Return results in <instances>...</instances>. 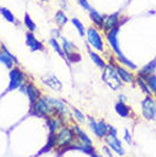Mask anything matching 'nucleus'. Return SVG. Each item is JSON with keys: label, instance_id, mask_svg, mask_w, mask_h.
Here are the masks:
<instances>
[{"label": "nucleus", "instance_id": "obj_1", "mask_svg": "<svg viewBox=\"0 0 156 157\" xmlns=\"http://www.w3.org/2000/svg\"><path fill=\"white\" fill-rule=\"evenodd\" d=\"M120 26L113 28L112 30H109L108 32H106V38H107V41H108L109 46L112 47L113 51L117 54V59L118 61L120 62L122 65L127 66V68H131L133 70H136L137 69V66L133 63L131 59H128L127 56L122 53L120 49V46H119V39H118V35H119V30H120Z\"/></svg>", "mask_w": 156, "mask_h": 157}, {"label": "nucleus", "instance_id": "obj_2", "mask_svg": "<svg viewBox=\"0 0 156 157\" xmlns=\"http://www.w3.org/2000/svg\"><path fill=\"white\" fill-rule=\"evenodd\" d=\"M102 80L113 90H117L120 87H122V80L117 73L115 65H112V64H106V66L103 68Z\"/></svg>", "mask_w": 156, "mask_h": 157}, {"label": "nucleus", "instance_id": "obj_3", "mask_svg": "<svg viewBox=\"0 0 156 157\" xmlns=\"http://www.w3.org/2000/svg\"><path fill=\"white\" fill-rule=\"evenodd\" d=\"M106 144L113 150L114 152H116L118 155H124V149L122 147V142L118 137V132L117 128H114L113 125H108V134L106 137Z\"/></svg>", "mask_w": 156, "mask_h": 157}, {"label": "nucleus", "instance_id": "obj_4", "mask_svg": "<svg viewBox=\"0 0 156 157\" xmlns=\"http://www.w3.org/2000/svg\"><path fill=\"white\" fill-rule=\"evenodd\" d=\"M141 112L144 119L156 121V101L151 96H146L141 102Z\"/></svg>", "mask_w": 156, "mask_h": 157}, {"label": "nucleus", "instance_id": "obj_5", "mask_svg": "<svg viewBox=\"0 0 156 157\" xmlns=\"http://www.w3.org/2000/svg\"><path fill=\"white\" fill-rule=\"evenodd\" d=\"M88 124L90 130L98 138H105L108 134V124L104 120L97 121L93 118L88 117Z\"/></svg>", "mask_w": 156, "mask_h": 157}, {"label": "nucleus", "instance_id": "obj_6", "mask_svg": "<svg viewBox=\"0 0 156 157\" xmlns=\"http://www.w3.org/2000/svg\"><path fill=\"white\" fill-rule=\"evenodd\" d=\"M87 41L93 46V48L97 51H104V45H103V39L101 37L98 30L93 27L88 28L86 31Z\"/></svg>", "mask_w": 156, "mask_h": 157}, {"label": "nucleus", "instance_id": "obj_7", "mask_svg": "<svg viewBox=\"0 0 156 157\" xmlns=\"http://www.w3.org/2000/svg\"><path fill=\"white\" fill-rule=\"evenodd\" d=\"M74 137H75V132L73 128L71 130V128H63L55 136V141L59 147H66L71 144V142L73 141Z\"/></svg>", "mask_w": 156, "mask_h": 157}, {"label": "nucleus", "instance_id": "obj_8", "mask_svg": "<svg viewBox=\"0 0 156 157\" xmlns=\"http://www.w3.org/2000/svg\"><path fill=\"white\" fill-rule=\"evenodd\" d=\"M62 41H63L62 48H63L64 52H65L66 57L69 59L71 63H77V62L81 61V55L75 52L77 47H75L71 41L67 40V38H65V37H62Z\"/></svg>", "mask_w": 156, "mask_h": 157}, {"label": "nucleus", "instance_id": "obj_9", "mask_svg": "<svg viewBox=\"0 0 156 157\" xmlns=\"http://www.w3.org/2000/svg\"><path fill=\"white\" fill-rule=\"evenodd\" d=\"M25 80V75L20 69L13 68L10 71V84L8 87V91L14 90L17 87H20L22 85V82Z\"/></svg>", "mask_w": 156, "mask_h": 157}, {"label": "nucleus", "instance_id": "obj_10", "mask_svg": "<svg viewBox=\"0 0 156 157\" xmlns=\"http://www.w3.org/2000/svg\"><path fill=\"white\" fill-rule=\"evenodd\" d=\"M121 24H123V22L120 21V12H115L108 16H105L104 25H103L102 29L104 32H108L109 30Z\"/></svg>", "mask_w": 156, "mask_h": 157}, {"label": "nucleus", "instance_id": "obj_11", "mask_svg": "<svg viewBox=\"0 0 156 157\" xmlns=\"http://www.w3.org/2000/svg\"><path fill=\"white\" fill-rule=\"evenodd\" d=\"M51 109H52L51 105H50L49 101H48V99L46 98V97L42 99H38L35 102V114L45 116V115H47Z\"/></svg>", "mask_w": 156, "mask_h": 157}, {"label": "nucleus", "instance_id": "obj_12", "mask_svg": "<svg viewBox=\"0 0 156 157\" xmlns=\"http://www.w3.org/2000/svg\"><path fill=\"white\" fill-rule=\"evenodd\" d=\"M115 68H116L118 75L120 77V78L124 83L133 84V83L136 81V78H135L134 75H133V73H131L130 71L127 70V69L124 68V67H122V66H120V65H115Z\"/></svg>", "mask_w": 156, "mask_h": 157}, {"label": "nucleus", "instance_id": "obj_13", "mask_svg": "<svg viewBox=\"0 0 156 157\" xmlns=\"http://www.w3.org/2000/svg\"><path fill=\"white\" fill-rule=\"evenodd\" d=\"M26 37H27V45L29 46V48L32 51H42V50H44V45L38 39H36L33 32H28Z\"/></svg>", "mask_w": 156, "mask_h": 157}, {"label": "nucleus", "instance_id": "obj_14", "mask_svg": "<svg viewBox=\"0 0 156 157\" xmlns=\"http://www.w3.org/2000/svg\"><path fill=\"white\" fill-rule=\"evenodd\" d=\"M0 62L3 63L4 65L6 67H9V68H12L13 63H14V62L17 63V59L6 49L4 46H2V52H0Z\"/></svg>", "mask_w": 156, "mask_h": 157}, {"label": "nucleus", "instance_id": "obj_15", "mask_svg": "<svg viewBox=\"0 0 156 157\" xmlns=\"http://www.w3.org/2000/svg\"><path fill=\"white\" fill-rule=\"evenodd\" d=\"M89 17H90L91 21L96 25L98 28H103V25H104V20H105V15H102L98 12L96 9H93L91 8L89 10Z\"/></svg>", "mask_w": 156, "mask_h": 157}, {"label": "nucleus", "instance_id": "obj_16", "mask_svg": "<svg viewBox=\"0 0 156 157\" xmlns=\"http://www.w3.org/2000/svg\"><path fill=\"white\" fill-rule=\"evenodd\" d=\"M115 109H116L117 114L122 118H128L131 115V108L125 104L124 101L119 100L118 102L115 104Z\"/></svg>", "mask_w": 156, "mask_h": 157}, {"label": "nucleus", "instance_id": "obj_17", "mask_svg": "<svg viewBox=\"0 0 156 157\" xmlns=\"http://www.w3.org/2000/svg\"><path fill=\"white\" fill-rule=\"evenodd\" d=\"M26 94L29 96V99H30V102H31V104H34V103H35L40 97V94L38 88H36L33 84H28V85H27V86H26Z\"/></svg>", "mask_w": 156, "mask_h": 157}, {"label": "nucleus", "instance_id": "obj_18", "mask_svg": "<svg viewBox=\"0 0 156 157\" xmlns=\"http://www.w3.org/2000/svg\"><path fill=\"white\" fill-rule=\"evenodd\" d=\"M44 83L45 84H47L49 87H51L52 89H54V90H57V91H59L62 89V83H61V81L57 78L55 75H49L48 78H46V80L44 81Z\"/></svg>", "mask_w": 156, "mask_h": 157}, {"label": "nucleus", "instance_id": "obj_19", "mask_svg": "<svg viewBox=\"0 0 156 157\" xmlns=\"http://www.w3.org/2000/svg\"><path fill=\"white\" fill-rule=\"evenodd\" d=\"M73 130H74V132H75V135L80 138V140H81L84 144L93 145V140L90 139V137H89V136L87 135V134L82 130V128H80L78 125H74L73 126Z\"/></svg>", "mask_w": 156, "mask_h": 157}, {"label": "nucleus", "instance_id": "obj_20", "mask_svg": "<svg viewBox=\"0 0 156 157\" xmlns=\"http://www.w3.org/2000/svg\"><path fill=\"white\" fill-rule=\"evenodd\" d=\"M155 69H156V57H155L154 59H153V61H151L150 63L148 64V65L144 66L140 71H139L138 75H139V77H141V78H144L148 75H150V73L154 72Z\"/></svg>", "mask_w": 156, "mask_h": 157}, {"label": "nucleus", "instance_id": "obj_21", "mask_svg": "<svg viewBox=\"0 0 156 157\" xmlns=\"http://www.w3.org/2000/svg\"><path fill=\"white\" fill-rule=\"evenodd\" d=\"M87 50H88V53H89V55H90L91 61H93V63H95L98 67H100V68L103 69L105 66H106V63H105V62L103 61V59L100 56L99 54H98L97 52L93 51V50H91L89 47H87Z\"/></svg>", "mask_w": 156, "mask_h": 157}, {"label": "nucleus", "instance_id": "obj_22", "mask_svg": "<svg viewBox=\"0 0 156 157\" xmlns=\"http://www.w3.org/2000/svg\"><path fill=\"white\" fill-rule=\"evenodd\" d=\"M144 80L148 83V86H149V88H150L151 92H152L154 96H156V75L154 72L150 73V75H148L144 78Z\"/></svg>", "mask_w": 156, "mask_h": 157}, {"label": "nucleus", "instance_id": "obj_23", "mask_svg": "<svg viewBox=\"0 0 156 157\" xmlns=\"http://www.w3.org/2000/svg\"><path fill=\"white\" fill-rule=\"evenodd\" d=\"M54 20H55L56 25L59 28L64 27L68 22V18H67V16L65 15L64 11H57L55 16H54Z\"/></svg>", "mask_w": 156, "mask_h": 157}, {"label": "nucleus", "instance_id": "obj_24", "mask_svg": "<svg viewBox=\"0 0 156 157\" xmlns=\"http://www.w3.org/2000/svg\"><path fill=\"white\" fill-rule=\"evenodd\" d=\"M136 82H137V85L139 86V88H140L146 96H152V92H151L150 88H149L148 83H146V81L144 80L143 78H141L138 75V78H136Z\"/></svg>", "mask_w": 156, "mask_h": 157}, {"label": "nucleus", "instance_id": "obj_25", "mask_svg": "<svg viewBox=\"0 0 156 157\" xmlns=\"http://www.w3.org/2000/svg\"><path fill=\"white\" fill-rule=\"evenodd\" d=\"M50 45H51L52 47H53V49L57 52V54H59V56L63 57V59H66L65 52H64L63 48L61 47V45L59 44V41L56 40L55 37H52L51 39H50Z\"/></svg>", "mask_w": 156, "mask_h": 157}, {"label": "nucleus", "instance_id": "obj_26", "mask_svg": "<svg viewBox=\"0 0 156 157\" xmlns=\"http://www.w3.org/2000/svg\"><path fill=\"white\" fill-rule=\"evenodd\" d=\"M71 22H72L73 26L77 28V30H78V32H79L80 36H82V37H83V36L86 35L85 28H84L83 24H82V22L80 21V20L78 19V18H72V19H71Z\"/></svg>", "mask_w": 156, "mask_h": 157}, {"label": "nucleus", "instance_id": "obj_27", "mask_svg": "<svg viewBox=\"0 0 156 157\" xmlns=\"http://www.w3.org/2000/svg\"><path fill=\"white\" fill-rule=\"evenodd\" d=\"M25 25L29 29L30 32H34L36 30V25L33 20L31 19V17L29 16V14H25Z\"/></svg>", "mask_w": 156, "mask_h": 157}, {"label": "nucleus", "instance_id": "obj_28", "mask_svg": "<svg viewBox=\"0 0 156 157\" xmlns=\"http://www.w3.org/2000/svg\"><path fill=\"white\" fill-rule=\"evenodd\" d=\"M0 13H1V15L3 16L8 21H10V22L15 21L14 15H13L10 10H8V9H6V8H0Z\"/></svg>", "mask_w": 156, "mask_h": 157}, {"label": "nucleus", "instance_id": "obj_29", "mask_svg": "<svg viewBox=\"0 0 156 157\" xmlns=\"http://www.w3.org/2000/svg\"><path fill=\"white\" fill-rule=\"evenodd\" d=\"M72 112H73V116H74L78 122H80V123H84L85 122V116H84V114L81 110H79L75 107H72Z\"/></svg>", "mask_w": 156, "mask_h": 157}, {"label": "nucleus", "instance_id": "obj_30", "mask_svg": "<svg viewBox=\"0 0 156 157\" xmlns=\"http://www.w3.org/2000/svg\"><path fill=\"white\" fill-rule=\"evenodd\" d=\"M123 139H124V141L127 142L128 145L133 144V138H132V135H131V133L128 132L127 128H125L124 130V136H123Z\"/></svg>", "mask_w": 156, "mask_h": 157}, {"label": "nucleus", "instance_id": "obj_31", "mask_svg": "<svg viewBox=\"0 0 156 157\" xmlns=\"http://www.w3.org/2000/svg\"><path fill=\"white\" fill-rule=\"evenodd\" d=\"M78 1H79V3L81 4L82 6H83L84 9H85V10H90V6H89V3H88V0H78Z\"/></svg>", "mask_w": 156, "mask_h": 157}, {"label": "nucleus", "instance_id": "obj_32", "mask_svg": "<svg viewBox=\"0 0 156 157\" xmlns=\"http://www.w3.org/2000/svg\"><path fill=\"white\" fill-rule=\"evenodd\" d=\"M111 147H103V151H104V153H106V155H108V156H112L113 155V153L111 152Z\"/></svg>", "mask_w": 156, "mask_h": 157}, {"label": "nucleus", "instance_id": "obj_33", "mask_svg": "<svg viewBox=\"0 0 156 157\" xmlns=\"http://www.w3.org/2000/svg\"><path fill=\"white\" fill-rule=\"evenodd\" d=\"M40 1H48V0H40Z\"/></svg>", "mask_w": 156, "mask_h": 157}]
</instances>
